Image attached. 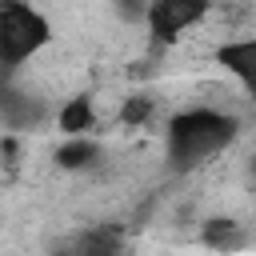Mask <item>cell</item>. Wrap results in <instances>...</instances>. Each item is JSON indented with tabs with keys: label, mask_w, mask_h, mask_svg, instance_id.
<instances>
[{
	"label": "cell",
	"mask_w": 256,
	"mask_h": 256,
	"mask_svg": "<svg viewBox=\"0 0 256 256\" xmlns=\"http://www.w3.org/2000/svg\"><path fill=\"white\" fill-rule=\"evenodd\" d=\"M232 136H236V120L228 112H216V108L180 112L168 124V160L176 172H188L208 156H216L220 148H228Z\"/></svg>",
	"instance_id": "obj_1"
},
{
	"label": "cell",
	"mask_w": 256,
	"mask_h": 256,
	"mask_svg": "<svg viewBox=\"0 0 256 256\" xmlns=\"http://www.w3.org/2000/svg\"><path fill=\"white\" fill-rule=\"evenodd\" d=\"M48 36H52V28L36 8H28V4L0 8V64L4 68H16L28 56H36L48 44Z\"/></svg>",
	"instance_id": "obj_2"
},
{
	"label": "cell",
	"mask_w": 256,
	"mask_h": 256,
	"mask_svg": "<svg viewBox=\"0 0 256 256\" xmlns=\"http://www.w3.org/2000/svg\"><path fill=\"white\" fill-rule=\"evenodd\" d=\"M204 12H208V8H204L200 0H160V4L148 8V28H152L160 40H172V36H180L184 28H192Z\"/></svg>",
	"instance_id": "obj_3"
},
{
	"label": "cell",
	"mask_w": 256,
	"mask_h": 256,
	"mask_svg": "<svg viewBox=\"0 0 256 256\" xmlns=\"http://www.w3.org/2000/svg\"><path fill=\"white\" fill-rule=\"evenodd\" d=\"M216 60L224 64V72H232L236 80H244L252 92H256V36H244V40H232L216 52Z\"/></svg>",
	"instance_id": "obj_4"
},
{
	"label": "cell",
	"mask_w": 256,
	"mask_h": 256,
	"mask_svg": "<svg viewBox=\"0 0 256 256\" xmlns=\"http://www.w3.org/2000/svg\"><path fill=\"white\" fill-rule=\"evenodd\" d=\"M60 128H64V136H72V140H80V132L92 128V104H88V96H76V100H68V104L60 108Z\"/></svg>",
	"instance_id": "obj_5"
},
{
	"label": "cell",
	"mask_w": 256,
	"mask_h": 256,
	"mask_svg": "<svg viewBox=\"0 0 256 256\" xmlns=\"http://www.w3.org/2000/svg\"><path fill=\"white\" fill-rule=\"evenodd\" d=\"M204 240H208V248H216V252H232V248H240V228H236L232 220H212V224L204 228Z\"/></svg>",
	"instance_id": "obj_6"
},
{
	"label": "cell",
	"mask_w": 256,
	"mask_h": 256,
	"mask_svg": "<svg viewBox=\"0 0 256 256\" xmlns=\"http://www.w3.org/2000/svg\"><path fill=\"white\" fill-rule=\"evenodd\" d=\"M56 160H60L64 168H84L88 160H96V144L84 140V136H80V140H68V144L56 152Z\"/></svg>",
	"instance_id": "obj_7"
},
{
	"label": "cell",
	"mask_w": 256,
	"mask_h": 256,
	"mask_svg": "<svg viewBox=\"0 0 256 256\" xmlns=\"http://www.w3.org/2000/svg\"><path fill=\"white\" fill-rule=\"evenodd\" d=\"M148 112H152L148 96H128V104H124V124H128V128H136V124H140Z\"/></svg>",
	"instance_id": "obj_8"
},
{
	"label": "cell",
	"mask_w": 256,
	"mask_h": 256,
	"mask_svg": "<svg viewBox=\"0 0 256 256\" xmlns=\"http://www.w3.org/2000/svg\"><path fill=\"white\" fill-rule=\"evenodd\" d=\"M100 256H108V252H100Z\"/></svg>",
	"instance_id": "obj_9"
}]
</instances>
